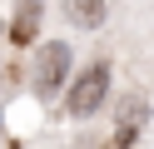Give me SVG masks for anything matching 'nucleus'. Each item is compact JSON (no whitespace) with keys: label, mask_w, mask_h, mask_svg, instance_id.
<instances>
[{"label":"nucleus","mask_w":154,"mask_h":149,"mask_svg":"<svg viewBox=\"0 0 154 149\" xmlns=\"http://www.w3.org/2000/svg\"><path fill=\"white\" fill-rule=\"evenodd\" d=\"M65 15L85 30H100L104 25V0H65Z\"/></svg>","instance_id":"nucleus-3"},{"label":"nucleus","mask_w":154,"mask_h":149,"mask_svg":"<svg viewBox=\"0 0 154 149\" xmlns=\"http://www.w3.org/2000/svg\"><path fill=\"white\" fill-rule=\"evenodd\" d=\"M35 15H40V10H35V0H30V5H20V20H15V40H30V35H35Z\"/></svg>","instance_id":"nucleus-5"},{"label":"nucleus","mask_w":154,"mask_h":149,"mask_svg":"<svg viewBox=\"0 0 154 149\" xmlns=\"http://www.w3.org/2000/svg\"><path fill=\"white\" fill-rule=\"evenodd\" d=\"M65 75H70V45H60V40L40 45V65H35V89H40V95H55V89L65 85Z\"/></svg>","instance_id":"nucleus-2"},{"label":"nucleus","mask_w":154,"mask_h":149,"mask_svg":"<svg viewBox=\"0 0 154 149\" xmlns=\"http://www.w3.org/2000/svg\"><path fill=\"white\" fill-rule=\"evenodd\" d=\"M104 99H109V65H104V60H94V65H85L80 75H75L65 109H70L75 119H90L94 109L104 104Z\"/></svg>","instance_id":"nucleus-1"},{"label":"nucleus","mask_w":154,"mask_h":149,"mask_svg":"<svg viewBox=\"0 0 154 149\" xmlns=\"http://www.w3.org/2000/svg\"><path fill=\"white\" fill-rule=\"evenodd\" d=\"M139 119H144V104H139V99H129L124 119L114 124V144H134V134H139Z\"/></svg>","instance_id":"nucleus-4"}]
</instances>
